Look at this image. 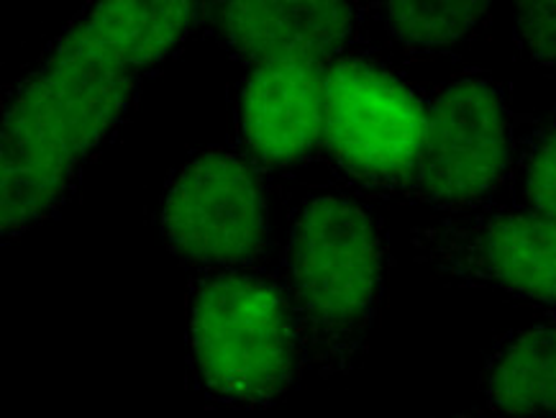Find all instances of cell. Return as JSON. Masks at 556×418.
<instances>
[{"instance_id": "obj_1", "label": "cell", "mask_w": 556, "mask_h": 418, "mask_svg": "<svg viewBox=\"0 0 556 418\" xmlns=\"http://www.w3.org/2000/svg\"><path fill=\"white\" fill-rule=\"evenodd\" d=\"M205 3L111 0L62 28L5 101L3 242L54 216L137 101L147 75L203 24Z\"/></svg>"}, {"instance_id": "obj_2", "label": "cell", "mask_w": 556, "mask_h": 418, "mask_svg": "<svg viewBox=\"0 0 556 418\" xmlns=\"http://www.w3.org/2000/svg\"><path fill=\"white\" fill-rule=\"evenodd\" d=\"M388 262L384 226L356 198L311 193L292 208L275 278L295 318L305 372L331 380L365 363Z\"/></svg>"}, {"instance_id": "obj_3", "label": "cell", "mask_w": 556, "mask_h": 418, "mask_svg": "<svg viewBox=\"0 0 556 418\" xmlns=\"http://www.w3.org/2000/svg\"><path fill=\"white\" fill-rule=\"evenodd\" d=\"M190 380L205 401L267 408L301 380L295 318L275 275L201 273L188 297Z\"/></svg>"}, {"instance_id": "obj_4", "label": "cell", "mask_w": 556, "mask_h": 418, "mask_svg": "<svg viewBox=\"0 0 556 418\" xmlns=\"http://www.w3.org/2000/svg\"><path fill=\"white\" fill-rule=\"evenodd\" d=\"M429 96L365 52L333 60L324 75L320 154L349 186L403 195L416 177Z\"/></svg>"}, {"instance_id": "obj_5", "label": "cell", "mask_w": 556, "mask_h": 418, "mask_svg": "<svg viewBox=\"0 0 556 418\" xmlns=\"http://www.w3.org/2000/svg\"><path fill=\"white\" fill-rule=\"evenodd\" d=\"M516 124L505 88L493 77H454L429 96L424 149L405 201L441 218L472 216L497 205L508 188Z\"/></svg>"}, {"instance_id": "obj_6", "label": "cell", "mask_w": 556, "mask_h": 418, "mask_svg": "<svg viewBox=\"0 0 556 418\" xmlns=\"http://www.w3.org/2000/svg\"><path fill=\"white\" fill-rule=\"evenodd\" d=\"M160 231L169 252L195 270H256L269 246L260 169L226 149L195 154L167 182Z\"/></svg>"}, {"instance_id": "obj_7", "label": "cell", "mask_w": 556, "mask_h": 418, "mask_svg": "<svg viewBox=\"0 0 556 418\" xmlns=\"http://www.w3.org/2000/svg\"><path fill=\"white\" fill-rule=\"evenodd\" d=\"M410 244L448 280L556 311V218L493 205L416 226Z\"/></svg>"}, {"instance_id": "obj_8", "label": "cell", "mask_w": 556, "mask_h": 418, "mask_svg": "<svg viewBox=\"0 0 556 418\" xmlns=\"http://www.w3.org/2000/svg\"><path fill=\"white\" fill-rule=\"evenodd\" d=\"M203 24L233 60L247 67L285 60L329 62L359 52L362 16L337 0L205 3Z\"/></svg>"}, {"instance_id": "obj_9", "label": "cell", "mask_w": 556, "mask_h": 418, "mask_svg": "<svg viewBox=\"0 0 556 418\" xmlns=\"http://www.w3.org/2000/svg\"><path fill=\"white\" fill-rule=\"evenodd\" d=\"M329 65L285 60L249 67L237 96L241 157L256 169H292L320 154L324 75Z\"/></svg>"}, {"instance_id": "obj_10", "label": "cell", "mask_w": 556, "mask_h": 418, "mask_svg": "<svg viewBox=\"0 0 556 418\" xmlns=\"http://www.w3.org/2000/svg\"><path fill=\"white\" fill-rule=\"evenodd\" d=\"M480 391L497 418H556V324L503 337L484 363Z\"/></svg>"}, {"instance_id": "obj_11", "label": "cell", "mask_w": 556, "mask_h": 418, "mask_svg": "<svg viewBox=\"0 0 556 418\" xmlns=\"http://www.w3.org/2000/svg\"><path fill=\"white\" fill-rule=\"evenodd\" d=\"M375 9L388 39L410 56L454 52L472 41L490 16V3L482 0H444V3L392 0Z\"/></svg>"}, {"instance_id": "obj_12", "label": "cell", "mask_w": 556, "mask_h": 418, "mask_svg": "<svg viewBox=\"0 0 556 418\" xmlns=\"http://www.w3.org/2000/svg\"><path fill=\"white\" fill-rule=\"evenodd\" d=\"M510 205L556 218V109L516 137Z\"/></svg>"}, {"instance_id": "obj_13", "label": "cell", "mask_w": 556, "mask_h": 418, "mask_svg": "<svg viewBox=\"0 0 556 418\" xmlns=\"http://www.w3.org/2000/svg\"><path fill=\"white\" fill-rule=\"evenodd\" d=\"M513 37L531 65L556 77V0L518 3Z\"/></svg>"}, {"instance_id": "obj_14", "label": "cell", "mask_w": 556, "mask_h": 418, "mask_svg": "<svg viewBox=\"0 0 556 418\" xmlns=\"http://www.w3.org/2000/svg\"><path fill=\"white\" fill-rule=\"evenodd\" d=\"M452 418H497L493 414H480V410H472V414H459V416H452Z\"/></svg>"}]
</instances>
